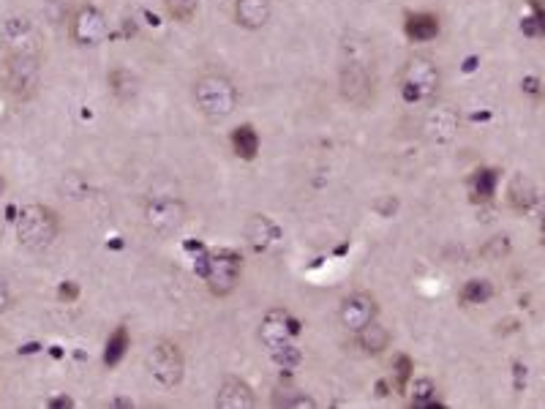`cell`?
I'll return each mask as SVG.
<instances>
[{
    "label": "cell",
    "mask_w": 545,
    "mask_h": 409,
    "mask_svg": "<svg viewBox=\"0 0 545 409\" xmlns=\"http://www.w3.org/2000/svg\"><path fill=\"white\" fill-rule=\"evenodd\" d=\"M379 90L377 63L371 58L368 41L347 39L341 47V60H338V93L355 110H368L374 107Z\"/></svg>",
    "instance_id": "obj_1"
},
{
    "label": "cell",
    "mask_w": 545,
    "mask_h": 409,
    "mask_svg": "<svg viewBox=\"0 0 545 409\" xmlns=\"http://www.w3.org/2000/svg\"><path fill=\"white\" fill-rule=\"evenodd\" d=\"M191 99L199 115L210 123H221L235 115L240 104V88L224 71H205L194 80Z\"/></svg>",
    "instance_id": "obj_2"
},
{
    "label": "cell",
    "mask_w": 545,
    "mask_h": 409,
    "mask_svg": "<svg viewBox=\"0 0 545 409\" xmlns=\"http://www.w3.org/2000/svg\"><path fill=\"white\" fill-rule=\"evenodd\" d=\"M439 85H442V71H439V63H436L431 55H409L404 60V66L398 71V88H401V96L409 104H431L439 93Z\"/></svg>",
    "instance_id": "obj_3"
},
{
    "label": "cell",
    "mask_w": 545,
    "mask_h": 409,
    "mask_svg": "<svg viewBox=\"0 0 545 409\" xmlns=\"http://www.w3.org/2000/svg\"><path fill=\"white\" fill-rule=\"evenodd\" d=\"M17 240L25 251H47L58 240L60 235V216L50 205H41V202H30L20 210L17 216Z\"/></svg>",
    "instance_id": "obj_4"
},
{
    "label": "cell",
    "mask_w": 545,
    "mask_h": 409,
    "mask_svg": "<svg viewBox=\"0 0 545 409\" xmlns=\"http://www.w3.org/2000/svg\"><path fill=\"white\" fill-rule=\"evenodd\" d=\"M41 88V58L33 50L9 52L3 60V90L14 101H30Z\"/></svg>",
    "instance_id": "obj_5"
},
{
    "label": "cell",
    "mask_w": 545,
    "mask_h": 409,
    "mask_svg": "<svg viewBox=\"0 0 545 409\" xmlns=\"http://www.w3.org/2000/svg\"><path fill=\"white\" fill-rule=\"evenodd\" d=\"M142 224H145V230L159 235V238L178 235L189 224V205H186V200L172 197V194L148 197L142 205Z\"/></svg>",
    "instance_id": "obj_6"
},
{
    "label": "cell",
    "mask_w": 545,
    "mask_h": 409,
    "mask_svg": "<svg viewBox=\"0 0 545 409\" xmlns=\"http://www.w3.org/2000/svg\"><path fill=\"white\" fill-rule=\"evenodd\" d=\"M145 369L161 388H178L186 377V355L175 341L161 339L145 355Z\"/></svg>",
    "instance_id": "obj_7"
},
{
    "label": "cell",
    "mask_w": 545,
    "mask_h": 409,
    "mask_svg": "<svg viewBox=\"0 0 545 409\" xmlns=\"http://www.w3.org/2000/svg\"><path fill=\"white\" fill-rule=\"evenodd\" d=\"M243 279V257L238 251H213L205 262V284L213 298H229Z\"/></svg>",
    "instance_id": "obj_8"
},
{
    "label": "cell",
    "mask_w": 545,
    "mask_h": 409,
    "mask_svg": "<svg viewBox=\"0 0 545 409\" xmlns=\"http://www.w3.org/2000/svg\"><path fill=\"white\" fill-rule=\"evenodd\" d=\"M458 129H461V112L445 101H431V107L420 120V131L431 145H450L458 137Z\"/></svg>",
    "instance_id": "obj_9"
},
{
    "label": "cell",
    "mask_w": 545,
    "mask_h": 409,
    "mask_svg": "<svg viewBox=\"0 0 545 409\" xmlns=\"http://www.w3.org/2000/svg\"><path fill=\"white\" fill-rule=\"evenodd\" d=\"M109 22L107 14L93 6V3H85L80 9L71 14L69 20V39L77 44V47H99L101 41L107 39Z\"/></svg>",
    "instance_id": "obj_10"
},
{
    "label": "cell",
    "mask_w": 545,
    "mask_h": 409,
    "mask_svg": "<svg viewBox=\"0 0 545 409\" xmlns=\"http://www.w3.org/2000/svg\"><path fill=\"white\" fill-rule=\"evenodd\" d=\"M300 333V322L289 314L287 309H270L262 322H259V341L268 347L270 352L281 350L295 341Z\"/></svg>",
    "instance_id": "obj_11"
},
{
    "label": "cell",
    "mask_w": 545,
    "mask_h": 409,
    "mask_svg": "<svg viewBox=\"0 0 545 409\" xmlns=\"http://www.w3.org/2000/svg\"><path fill=\"white\" fill-rule=\"evenodd\" d=\"M374 320H379V303L371 292H352L338 306V322L347 333H357Z\"/></svg>",
    "instance_id": "obj_12"
},
{
    "label": "cell",
    "mask_w": 545,
    "mask_h": 409,
    "mask_svg": "<svg viewBox=\"0 0 545 409\" xmlns=\"http://www.w3.org/2000/svg\"><path fill=\"white\" fill-rule=\"evenodd\" d=\"M257 393L248 382L238 380V377H227L221 382V388L216 393L218 409H257Z\"/></svg>",
    "instance_id": "obj_13"
},
{
    "label": "cell",
    "mask_w": 545,
    "mask_h": 409,
    "mask_svg": "<svg viewBox=\"0 0 545 409\" xmlns=\"http://www.w3.org/2000/svg\"><path fill=\"white\" fill-rule=\"evenodd\" d=\"M273 17V0H235V25L243 30H262Z\"/></svg>",
    "instance_id": "obj_14"
},
{
    "label": "cell",
    "mask_w": 545,
    "mask_h": 409,
    "mask_svg": "<svg viewBox=\"0 0 545 409\" xmlns=\"http://www.w3.org/2000/svg\"><path fill=\"white\" fill-rule=\"evenodd\" d=\"M352 336H355L357 347L366 352V355H382V352L390 347V341H393L390 330H387L379 320L368 322L366 328H360L357 333H352Z\"/></svg>",
    "instance_id": "obj_15"
},
{
    "label": "cell",
    "mask_w": 545,
    "mask_h": 409,
    "mask_svg": "<svg viewBox=\"0 0 545 409\" xmlns=\"http://www.w3.org/2000/svg\"><path fill=\"white\" fill-rule=\"evenodd\" d=\"M246 238L248 246L257 251V254H262V251H268L276 243L278 227L268 216H251L246 224Z\"/></svg>",
    "instance_id": "obj_16"
},
{
    "label": "cell",
    "mask_w": 545,
    "mask_h": 409,
    "mask_svg": "<svg viewBox=\"0 0 545 409\" xmlns=\"http://www.w3.org/2000/svg\"><path fill=\"white\" fill-rule=\"evenodd\" d=\"M107 85L109 93H112L120 104H129V101H134L139 96V77L137 74H131L129 69H123V66L109 71Z\"/></svg>",
    "instance_id": "obj_17"
},
{
    "label": "cell",
    "mask_w": 545,
    "mask_h": 409,
    "mask_svg": "<svg viewBox=\"0 0 545 409\" xmlns=\"http://www.w3.org/2000/svg\"><path fill=\"white\" fill-rule=\"evenodd\" d=\"M439 17L428 14V11H417V14H409L407 22H404V30L412 41H431L439 36Z\"/></svg>",
    "instance_id": "obj_18"
},
{
    "label": "cell",
    "mask_w": 545,
    "mask_h": 409,
    "mask_svg": "<svg viewBox=\"0 0 545 409\" xmlns=\"http://www.w3.org/2000/svg\"><path fill=\"white\" fill-rule=\"evenodd\" d=\"M507 200L513 205V210L518 213H526V210H532V205L537 202V189L535 183L524 175H516L513 183H510V189H507Z\"/></svg>",
    "instance_id": "obj_19"
},
{
    "label": "cell",
    "mask_w": 545,
    "mask_h": 409,
    "mask_svg": "<svg viewBox=\"0 0 545 409\" xmlns=\"http://www.w3.org/2000/svg\"><path fill=\"white\" fill-rule=\"evenodd\" d=\"M229 142H232V150H235V156L243 161H254L259 153V134L254 131V126H248V123H243V126H238V129L232 131V137H229Z\"/></svg>",
    "instance_id": "obj_20"
},
{
    "label": "cell",
    "mask_w": 545,
    "mask_h": 409,
    "mask_svg": "<svg viewBox=\"0 0 545 409\" xmlns=\"http://www.w3.org/2000/svg\"><path fill=\"white\" fill-rule=\"evenodd\" d=\"M409 407H415V409L439 407V396H436L434 380L423 377V380H415L412 385H409Z\"/></svg>",
    "instance_id": "obj_21"
},
{
    "label": "cell",
    "mask_w": 545,
    "mask_h": 409,
    "mask_svg": "<svg viewBox=\"0 0 545 409\" xmlns=\"http://www.w3.org/2000/svg\"><path fill=\"white\" fill-rule=\"evenodd\" d=\"M491 298H494V284L486 279L466 281L464 290H461V303H466V306H483Z\"/></svg>",
    "instance_id": "obj_22"
},
{
    "label": "cell",
    "mask_w": 545,
    "mask_h": 409,
    "mask_svg": "<svg viewBox=\"0 0 545 409\" xmlns=\"http://www.w3.org/2000/svg\"><path fill=\"white\" fill-rule=\"evenodd\" d=\"M161 3H164L169 20L180 22V25H189V22L197 20L199 0H161Z\"/></svg>",
    "instance_id": "obj_23"
},
{
    "label": "cell",
    "mask_w": 545,
    "mask_h": 409,
    "mask_svg": "<svg viewBox=\"0 0 545 409\" xmlns=\"http://www.w3.org/2000/svg\"><path fill=\"white\" fill-rule=\"evenodd\" d=\"M273 407L278 409H317V399H311L303 390H278L273 396Z\"/></svg>",
    "instance_id": "obj_24"
},
{
    "label": "cell",
    "mask_w": 545,
    "mask_h": 409,
    "mask_svg": "<svg viewBox=\"0 0 545 409\" xmlns=\"http://www.w3.org/2000/svg\"><path fill=\"white\" fill-rule=\"evenodd\" d=\"M496 183H499V178H496L494 170H477L475 175H472V180H469L472 197L488 202L496 194Z\"/></svg>",
    "instance_id": "obj_25"
},
{
    "label": "cell",
    "mask_w": 545,
    "mask_h": 409,
    "mask_svg": "<svg viewBox=\"0 0 545 409\" xmlns=\"http://www.w3.org/2000/svg\"><path fill=\"white\" fill-rule=\"evenodd\" d=\"M129 330L126 328H118L112 336H109L107 341V352H104V363L107 366H115V363H120V358L126 355V350H129Z\"/></svg>",
    "instance_id": "obj_26"
},
{
    "label": "cell",
    "mask_w": 545,
    "mask_h": 409,
    "mask_svg": "<svg viewBox=\"0 0 545 409\" xmlns=\"http://www.w3.org/2000/svg\"><path fill=\"white\" fill-rule=\"evenodd\" d=\"M11 306V287L9 281H6V276H0V314L3 311H9Z\"/></svg>",
    "instance_id": "obj_27"
},
{
    "label": "cell",
    "mask_w": 545,
    "mask_h": 409,
    "mask_svg": "<svg viewBox=\"0 0 545 409\" xmlns=\"http://www.w3.org/2000/svg\"><path fill=\"white\" fill-rule=\"evenodd\" d=\"M50 407H74V401H71V399H52Z\"/></svg>",
    "instance_id": "obj_28"
},
{
    "label": "cell",
    "mask_w": 545,
    "mask_h": 409,
    "mask_svg": "<svg viewBox=\"0 0 545 409\" xmlns=\"http://www.w3.org/2000/svg\"><path fill=\"white\" fill-rule=\"evenodd\" d=\"M535 3H540V0H535Z\"/></svg>",
    "instance_id": "obj_29"
}]
</instances>
